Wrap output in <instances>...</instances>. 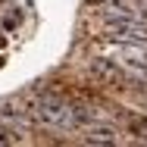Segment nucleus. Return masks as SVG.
Wrapping results in <instances>:
<instances>
[{
	"label": "nucleus",
	"mask_w": 147,
	"mask_h": 147,
	"mask_svg": "<svg viewBox=\"0 0 147 147\" xmlns=\"http://www.w3.org/2000/svg\"><path fill=\"white\" fill-rule=\"evenodd\" d=\"M31 119L41 122V125H50V128H66V131H75V128L85 125L78 107L63 100L59 94H41L31 103Z\"/></svg>",
	"instance_id": "1"
},
{
	"label": "nucleus",
	"mask_w": 147,
	"mask_h": 147,
	"mask_svg": "<svg viewBox=\"0 0 147 147\" xmlns=\"http://www.w3.org/2000/svg\"><path fill=\"white\" fill-rule=\"evenodd\" d=\"M103 34L122 44H147V25L135 22L131 16H110L103 25Z\"/></svg>",
	"instance_id": "2"
},
{
	"label": "nucleus",
	"mask_w": 147,
	"mask_h": 147,
	"mask_svg": "<svg viewBox=\"0 0 147 147\" xmlns=\"http://www.w3.org/2000/svg\"><path fill=\"white\" fill-rule=\"evenodd\" d=\"M28 122H31V110H25L22 103H16V100L0 103V125H9V128L22 131V128H28Z\"/></svg>",
	"instance_id": "3"
},
{
	"label": "nucleus",
	"mask_w": 147,
	"mask_h": 147,
	"mask_svg": "<svg viewBox=\"0 0 147 147\" xmlns=\"http://www.w3.org/2000/svg\"><path fill=\"white\" fill-rule=\"evenodd\" d=\"M91 72L97 75V78H103V82H122L125 78V66L119 63V59H107V57H97L91 63Z\"/></svg>",
	"instance_id": "4"
},
{
	"label": "nucleus",
	"mask_w": 147,
	"mask_h": 147,
	"mask_svg": "<svg viewBox=\"0 0 147 147\" xmlns=\"http://www.w3.org/2000/svg\"><path fill=\"white\" fill-rule=\"evenodd\" d=\"M85 141L88 144H119V131L113 125H91Z\"/></svg>",
	"instance_id": "5"
},
{
	"label": "nucleus",
	"mask_w": 147,
	"mask_h": 147,
	"mask_svg": "<svg viewBox=\"0 0 147 147\" xmlns=\"http://www.w3.org/2000/svg\"><path fill=\"white\" fill-rule=\"evenodd\" d=\"M107 13L110 16H131L135 13V3L131 0H107Z\"/></svg>",
	"instance_id": "6"
},
{
	"label": "nucleus",
	"mask_w": 147,
	"mask_h": 147,
	"mask_svg": "<svg viewBox=\"0 0 147 147\" xmlns=\"http://www.w3.org/2000/svg\"><path fill=\"white\" fill-rule=\"evenodd\" d=\"M128 131L138 135L141 141H147V116H131L128 119Z\"/></svg>",
	"instance_id": "7"
},
{
	"label": "nucleus",
	"mask_w": 147,
	"mask_h": 147,
	"mask_svg": "<svg viewBox=\"0 0 147 147\" xmlns=\"http://www.w3.org/2000/svg\"><path fill=\"white\" fill-rule=\"evenodd\" d=\"M131 3H135V9H138L141 16H147V0H131Z\"/></svg>",
	"instance_id": "8"
},
{
	"label": "nucleus",
	"mask_w": 147,
	"mask_h": 147,
	"mask_svg": "<svg viewBox=\"0 0 147 147\" xmlns=\"http://www.w3.org/2000/svg\"><path fill=\"white\" fill-rule=\"evenodd\" d=\"M0 144H13V138H6V131H0Z\"/></svg>",
	"instance_id": "9"
},
{
	"label": "nucleus",
	"mask_w": 147,
	"mask_h": 147,
	"mask_svg": "<svg viewBox=\"0 0 147 147\" xmlns=\"http://www.w3.org/2000/svg\"><path fill=\"white\" fill-rule=\"evenodd\" d=\"M88 3H94V0H88Z\"/></svg>",
	"instance_id": "10"
}]
</instances>
